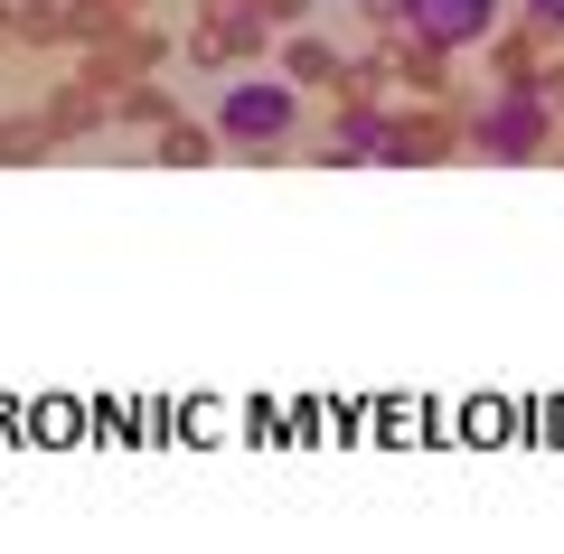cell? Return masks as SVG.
Masks as SVG:
<instances>
[{
  "label": "cell",
  "mask_w": 564,
  "mask_h": 554,
  "mask_svg": "<svg viewBox=\"0 0 564 554\" xmlns=\"http://www.w3.org/2000/svg\"><path fill=\"white\" fill-rule=\"evenodd\" d=\"M95 122H104V95H95L85 76H76V85H57V95L39 104V132H47V151H57V141H85Z\"/></svg>",
  "instance_id": "7"
},
{
  "label": "cell",
  "mask_w": 564,
  "mask_h": 554,
  "mask_svg": "<svg viewBox=\"0 0 564 554\" xmlns=\"http://www.w3.org/2000/svg\"><path fill=\"white\" fill-rule=\"evenodd\" d=\"M292 122H302V85L292 76H245V85H226V104H217L226 151H282Z\"/></svg>",
  "instance_id": "2"
},
{
  "label": "cell",
  "mask_w": 564,
  "mask_h": 554,
  "mask_svg": "<svg viewBox=\"0 0 564 554\" xmlns=\"http://www.w3.org/2000/svg\"><path fill=\"white\" fill-rule=\"evenodd\" d=\"M462 151H470V160H499V170L545 160V151H555V113H545L536 85H499V95L462 122Z\"/></svg>",
  "instance_id": "1"
},
{
  "label": "cell",
  "mask_w": 564,
  "mask_h": 554,
  "mask_svg": "<svg viewBox=\"0 0 564 554\" xmlns=\"http://www.w3.org/2000/svg\"><path fill=\"white\" fill-rule=\"evenodd\" d=\"M254 10H263L273 29H302V10H311V0H254Z\"/></svg>",
  "instance_id": "15"
},
{
  "label": "cell",
  "mask_w": 564,
  "mask_h": 554,
  "mask_svg": "<svg viewBox=\"0 0 564 554\" xmlns=\"http://www.w3.org/2000/svg\"><path fill=\"white\" fill-rule=\"evenodd\" d=\"M113 122H141V132H161V122H170V95H161L151 76H132V85H122V104H113Z\"/></svg>",
  "instance_id": "12"
},
{
  "label": "cell",
  "mask_w": 564,
  "mask_h": 554,
  "mask_svg": "<svg viewBox=\"0 0 564 554\" xmlns=\"http://www.w3.org/2000/svg\"><path fill=\"white\" fill-rule=\"evenodd\" d=\"M263 47H273V20H263L254 0H198V39H188L198 66H245Z\"/></svg>",
  "instance_id": "5"
},
{
  "label": "cell",
  "mask_w": 564,
  "mask_h": 554,
  "mask_svg": "<svg viewBox=\"0 0 564 554\" xmlns=\"http://www.w3.org/2000/svg\"><path fill=\"white\" fill-rule=\"evenodd\" d=\"M395 29L423 39V47H443V57H462V47H489L499 0H395Z\"/></svg>",
  "instance_id": "4"
},
{
  "label": "cell",
  "mask_w": 564,
  "mask_h": 554,
  "mask_svg": "<svg viewBox=\"0 0 564 554\" xmlns=\"http://www.w3.org/2000/svg\"><path fill=\"white\" fill-rule=\"evenodd\" d=\"M358 10H367V20H395V0H358Z\"/></svg>",
  "instance_id": "17"
},
{
  "label": "cell",
  "mask_w": 564,
  "mask_h": 554,
  "mask_svg": "<svg viewBox=\"0 0 564 554\" xmlns=\"http://www.w3.org/2000/svg\"><path fill=\"white\" fill-rule=\"evenodd\" d=\"M282 76L292 85H339V47L311 39V29H292V39H282Z\"/></svg>",
  "instance_id": "9"
},
{
  "label": "cell",
  "mask_w": 564,
  "mask_h": 554,
  "mask_svg": "<svg viewBox=\"0 0 564 554\" xmlns=\"http://www.w3.org/2000/svg\"><path fill=\"white\" fill-rule=\"evenodd\" d=\"M10 39L57 47V39H66V10H57V0H20V10H10Z\"/></svg>",
  "instance_id": "11"
},
{
  "label": "cell",
  "mask_w": 564,
  "mask_h": 554,
  "mask_svg": "<svg viewBox=\"0 0 564 554\" xmlns=\"http://www.w3.org/2000/svg\"><path fill=\"white\" fill-rule=\"evenodd\" d=\"M170 57H180V47H170V39H151V29H104V39H95V57H85V85H95V95L113 104L132 76H161Z\"/></svg>",
  "instance_id": "6"
},
{
  "label": "cell",
  "mask_w": 564,
  "mask_h": 554,
  "mask_svg": "<svg viewBox=\"0 0 564 554\" xmlns=\"http://www.w3.org/2000/svg\"><path fill=\"white\" fill-rule=\"evenodd\" d=\"M536 95H545V113L564 122V57H545V66H536Z\"/></svg>",
  "instance_id": "14"
},
{
  "label": "cell",
  "mask_w": 564,
  "mask_h": 554,
  "mask_svg": "<svg viewBox=\"0 0 564 554\" xmlns=\"http://www.w3.org/2000/svg\"><path fill=\"white\" fill-rule=\"evenodd\" d=\"M527 20H536L545 39H564V0H527Z\"/></svg>",
  "instance_id": "16"
},
{
  "label": "cell",
  "mask_w": 564,
  "mask_h": 554,
  "mask_svg": "<svg viewBox=\"0 0 564 554\" xmlns=\"http://www.w3.org/2000/svg\"><path fill=\"white\" fill-rule=\"evenodd\" d=\"M489 66H499V85H536V66H545V29L536 20H518V29H489Z\"/></svg>",
  "instance_id": "8"
},
{
  "label": "cell",
  "mask_w": 564,
  "mask_h": 554,
  "mask_svg": "<svg viewBox=\"0 0 564 554\" xmlns=\"http://www.w3.org/2000/svg\"><path fill=\"white\" fill-rule=\"evenodd\" d=\"M122 10H132V0H76V10H66V39H104V29H122Z\"/></svg>",
  "instance_id": "13"
},
{
  "label": "cell",
  "mask_w": 564,
  "mask_h": 554,
  "mask_svg": "<svg viewBox=\"0 0 564 554\" xmlns=\"http://www.w3.org/2000/svg\"><path fill=\"white\" fill-rule=\"evenodd\" d=\"M452 151H462V113H452L443 95L386 113V132H377V160H386V170H433V160H452Z\"/></svg>",
  "instance_id": "3"
},
{
  "label": "cell",
  "mask_w": 564,
  "mask_h": 554,
  "mask_svg": "<svg viewBox=\"0 0 564 554\" xmlns=\"http://www.w3.org/2000/svg\"><path fill=\"white\" fill-rule=\"evenodd\" d=\"M217 151H226V141H217V132H198V122H180V113L161 122V160H170V170H207Z\"/></svg>",
  "instance_id": "10"
}]
</instances>
